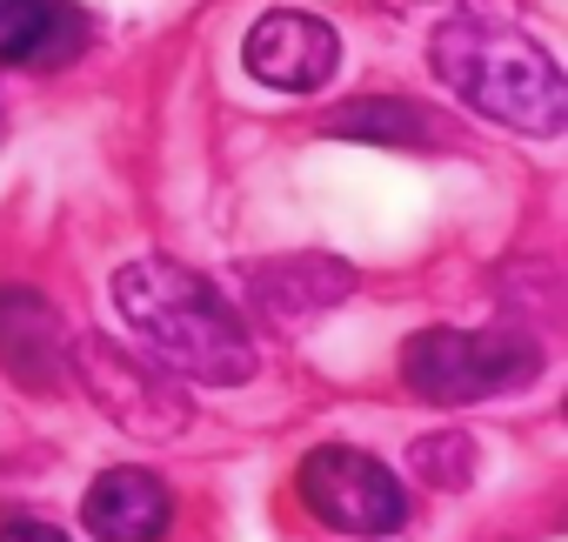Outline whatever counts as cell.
Segmentation results:
<instances>
[{
	"mask_svg": "<svg viewBox=\"0 0 568 542\" xmlns=\"http://www.w3.org/2000/svg\"><path fill=\"white\" fill-rule=\"evenodd\" d=\"M415 469H422V482H435V489H462V482L475 475V442H468V435H422V442H415Z\"/></svg>",
	"mask_w": 568,
	"mask_h": 542,
	"instance_id": "cell-12",
	"label": "cell"
},
{
	"mask_svg": "<svg viewBox=\"0 0 568 542\" xmlns=\"http://www.w3.org/2000/svg\"><path fill=\"white\" fill-rule=\"evenodd\" d=\"M388 14H415V8H488V0H375Z\"/></svg>",
	"mask_w": 568,
	"mask_h": 542,
	"instance_id": "cell-14",
	"label": "cell"
},
{
	"mask_svg": "<svg viewBox=\"0 0 568 542\" xmlns=\"http://www.w3.org/2000/svg\"><path fill=\"white\" fill-rule=\"evenodd\" d=\"M428 61L442 88H455V101H468L475 114L535 141L561 134V68L548 61V48H535L488 8H448L428 41Z\"/></svg>",
	"mask_w": 568,
	"mask_h": 542,
	"instance_id": "cell-2",
	"label": "cell"
},
{
	"mask_svg": "<svg viewBox=\"0 0 568 542\" xmlns=\"http://www.w3.org/2000/svg\"><path fill=\"white\" fill-rule=\"evenodd\" d=\"M302 502L335 535H395L408 522V489L395 482V469L362 449H342V442H328L302 462Z\"/></svg>",
	"mask_w": 568,
	"mask_h": 542,
	"instance_id": "cell-5",
	"label": "cell"
},
{
	"mask_svg": "<svg viewBox=\"0 0 568 542\" xmlns=\"http://www.w3.org/2000/svg\"><path fill=\"white\" fill-rule=\"evenodd\" d=\"M247 289L261 295V309H267L274 322H295V315H315V309L342 302V295L355 289V275H348L342 261L308 254V261H267V268H247Z\"/></svg>",
	"mask_w": 568,
	"mask_h": 542,
	"instance_id": "cell-10",
	"label": "cell"
},
{
	"mask_svg": "<svg viewBox=\"0 0 568 542\" xmlns=\"http://www.w3.org/2000/svg\"><path fill=\"white\" fill-rule=\"evenodd\" d=\"M0 369L21 389H61V375H68V329L28 289L0 295Z\"/></svg>",
	"mask_w": 568,
	"mask_h": 542,
	"instance_id": "cell-8",
	"label": "cell"
},
{
	"mask_svg": "<svg viewBox=\"0 0 568 542\" xmlns=\"http://www.w3.org/2000/svg\"><path fill=\"white\" fill-rule=\"evenodd\" d=\"M88 41L68 0H0V68H61Z\"/></svg>",
	"mask_w": 568,
	"mask_h": 542,
	"instance_id": "cell-9",
	"label": "cell"
},
{
	"mask_svg": "<svg viewBox=\"0 0 568 542\" xmlns=\"http://www.w3.org/2000/svg\"><path fill=\"white\" fill-rule=\"evenodd\" d=\"M68 369L81 375V389L94 395V409L121 435H134V442H168V435L187 429V395L168 382L161 362L128 355L108 335H81V342H68Z\"/></svg>",
	"mask_w": 568,
	"mask_h": 542,
	"instance_id": "cell-4",
	"label": "cell"
},
{
	"mask_svg": "<svg viewBox=\"0 0 568 542\" xmlns=\"http://www.w3.org/2000/svg\"><path fill=\"white\" fill-rule=\"evenodd\" d=\"M247 74L261 88H281V94H315L328 88V74L342 68V41L322 14H295V8H274L254 21L247 48H241Z\"/></svg>",
	"mask_w": 568,
	"mask_h": 542,
	"instance_id": "cell-6",
	"label": "cell"
},
{
	"mask_svg": "<svg viewBox=\"0 0 568 542\" xmlns=\"http://www.w3.org/2000/svg\"><path fill=\"white\" fill-rule=\"evenodd\" d=\"M81 522L94 542H161L174 522V495L148 469H108L81 495Z\"/></svg>",
	"mask_w": 568,
	"mask_h": 542,
	"instance_id": "cell-7",
	"label": "cell"
},
{
	"mask_svg": "<svg viewBox=\"0 0 568 542\" xmlns=\"http://www.w3.org/2000/svg\"><path fill=\"white\" fill-rule=\"evenodd\" d=\"M114 309H121L128 335L141 342V355L161 362L168 375H187L201 389H234L254 375V342H247L241 315L194 268H181L168 254H141V261L114 268Z\"/></svg>",
	"mask_w": 568,
	"mask_h": 542,
	"instance_id": "cell-1",
	"label": "cell"
},
{
	"mask_svg": "<svg viewBox=\"0 0 568 542\" xmlns=\"http://www.w3.org/2000/svg\"><path fill=\"white\" fill-rule=\"evenodd\" d=\"M535 369H541L535 342L501 329H422L402 349V375L428 402H488L535 382Z\"/></svg>",
	"mask_w": 568,
	"mask_h": 542,
	"instance_id": "cell-3",
	"label": "cell"
},
{
	"mask_svg": "<svg viewBox=\"0 0 568 542\" xmlns=\"http://www.w3.org/2000/svg\"><path fill=\"white\" fill-rule=\"evenodd\" d=\"M0 542H68L54 522H34V515H21V522H8L0 529Z\"/></svg>",
	"mask_w": 568,
	"mask_h": 542,
	"instance_id": "cell-13",
	"label": "cell"
},
{
	"mask_svg": "<svg viewBox=\"0 0 568 542\" xmlns=\"http://www.w3.org/2000/svg\"><path fill=\"white\" fill-rule=\"evenodd\" d=\"M328 134L342 141H388V148H408L415 134H435V121L408 101H355L342 114H328Z\"/></svg>",
	"mask_w": 568,
	"mask_h": 542,
	"instance_id": "cell-11",
	"label": "cell"
}]
</instances>
